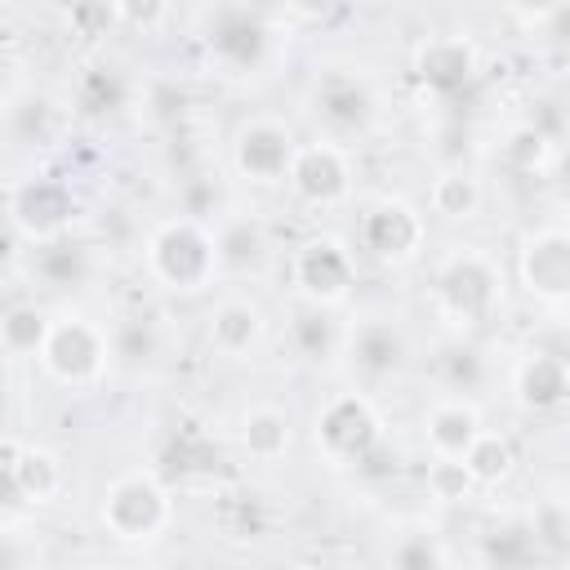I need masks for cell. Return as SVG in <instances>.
<instances>
[{
  "label": "cell",
  "instance_id": "1",
  "mask_svg": "<svg viewBox=\"0 0 570 570\" xmlns=\"http://www.w3.org/2000/svg\"><path fill=\"white\" fill-rule=\"evenodd\" d=\"M503 307V267L481 245L450 249L432 272V312L450 325V334L481 330Z\"/></svg>",
  "mask_w": 570,
  "mask_h": 570
},
{
  "label": "cell",
  "instance_id": "2",
  "mask_svg": "<svg viewBox=\"0 0 570 570\" xmlns=\"http://www.w3.org/2000/svg\"><path fill=\"white\" fill-rule=\"evenodd\" d=\"M142 267L169 294H200V289H209L214 276L223 272L214 227L205 218H196V214H174V218L156 223L147 245H142Z\"/></svg>",
  "mask_w": 570,
  "mask_h": 570
},
{
  "label": "cell",
  "instance_id": "3",
  "mask_svg": "<svg viewBox=\"0 0 570 570\" xmlns=\"http://www.w3.org/2000/svg\"><path fill=\"white\" fill-rule=\"evenodd\" d=\"M169 521H174V499L165 481L147 468L120 472L116 481H107L98 499V525L120 543H151L169 530Z\"/></svg>",
  "mask_w": 570,
  "mask_h": 570
},
{
  "label": "cell",
  "instance_id": "4",
  "mask_svg": "<svg viewBox=\"0 0 570 570\" xmlns=\"http://www.w3.org/2000/svg\"><path fill=\"white\" fill-rule=\"evenodd\" d=\"M111 356H116V343L107 338V330L94 325L89 316L71 312V316H58L53 321V330H49V338H45V347H40L36 361H40V370L53 383L80 392V387H94L107 374V361Z\"/></svg>",
  "mask_w": 570,
  "mask_h": 570
},
{
  "label": "cell",
  "instance_id": "5",
  "mask_svg": "<svg viewBox=\"0 0 570 570\" xmlns=\"http://www.w3.org/2000/svg\"><path fill=\"white\" fill-rule=\"evenodd\" d=\"M312 441L334 468H361L383 445V419L365 392H338L316 410Z\"/></svg>",
  "mask_w": 570,
  "mask_h": 570
},
{
  "label": "cell",
  "instance_id": "6",
  "mask_svg": "<svg viewBox=\"0 0 570 570\" xmlns=\"http://www.w3.org/2000/svg\"><path fill=\"white\" fill-rule=\"evenodd\" d=\"M289 281L294 289L312 303V307H334L352 294L356 285V254L347 240L321 232L298 240V249L289 254Z\"/></svg>",
  "mask_w": 570,
  "mask_h": 570
},
{
  "label": "cell",
  "instance_id": "7",
  "mask_svg": "<svg viewBox=\"0 0 570 570\" xmlns=\"http://www.w3.org/2000/svg\"><path fill=\"white\" fill-rule=\"evenodd\" d=\"M71 218H76V196L53 174H31V178L9 183V227L22 240H31V245L62 240Z\"/></svg>",
  "mask_w": 570,
  "mask_h": 570
},
{
  "label": "cell",
  "instance_id": "8",
  "mask_svg": "<svg viewBox=\"0 0 570 570\" xmlns=\"http://www.w3.org/2000/svg\"><path fill=\"white\" fill-rule=\"evenodd\" d=\"M517 285L548 307H570V227L566 223H543L521 236Z\"/></svg>",
  "mask_w": 570,
  "mask_h": 570
},
{
  "label": "cell",
  "instance_id": "9",
  "mask_svg": "<svg viewBox=\"0 0 570 570\" xmlns=\"http://www.w3.org/2000/svg\"><path fill=\"white\" fill-rule=\"evenodd\" d=\"M307 116L316 120L321 138L330 142H347L352 134H361L374 116V89L365 76L356 71H321L307 89Z\"/></svg>",
  "mask_w": 570,
  "mask_h": 570
},
{
  "label": "cell",
  "instance_id": "10",
  "mask_svg": "<svg viewBox=\"0 0 570 570\" xmlns=\"http://www.w3.org/2000/svg\"><path fill=\"white\" fill-rule=\"evenodd\" d=\"M298 147L303 142H294V134H289L285 120H276V116H249L232 134V165H236L240 178H249L258 187L289 183V169H294Z\"/></svg>",
  "mask_w": 570,
  "mask_h": 570
},
{
  "label": "cell",
  "instance_id": "11",
  "mask_svg": "<svg viewBox=\"0 0 570 570\" xmlns=\"http://www.w3.org/2000/svg\"><path fill=\"white\" fill-rule=\"evenodd\" d=\"M423 240H428V223L405 196L374 200L356 223V245L379 263H410L423 254Z\"/></svg>",
  "mask_w": 570,
  "mask_h": 570
},
{
  "label": "cell",
  "instance_id": "12",
  "mask_svg": "<svg viewBox=\"0 0 570 570\" xmlns=\"http://www.w3.org/2000/svg\"><path fill=\"white\" fill-rule=\"evenodd\" d=\"M267 18L258 9H245V4H223L214 13H205V49H209V62H218V71L227 76H245L249 67L263 62L267 53Z\"/></svg>",
  "mask_w": 570,
  "mask_h": 570
},
{
  "label": "cell",
  "instance_id": "13",
  "mask_svg": "<svg viewBox=\"0 0 570 570\" xmlns=\"http://www.w3.org/2000/svg\"><path fill=\"white\" fill-rule=\"evenodd\" d=\"M289 191L312 209H334L352 196V156L343 142L312 138L298 147L289 169Z\"/></svg>",
  "mask_w": 570,
  "mask_h": 570
},
{
  "label": "cell",
  "instance_id": "14",
  "mask_svg": "<svg viewBox=\"0 0 570 570\" xmlns=\"http://www.w3.org/2000/svg\"><path fill=\"white\" fill-rule=\"evenodd\" d=\"M62 459L45 445H22L18 436L4 441V499H9V517L18 508H45L62 494Z\"/></svg>",
  "mask_w": 570,
  "mask_h": 570
},
{
  "label": "cell",
  "instance_id": "15",
  "mask_svg": "<svg viewBox=\"0 0 570 570\" xmlns=\"http://www.w3.org/2000/svg\"><path fill=\"white\" fill-rule=\"evenodd\" d=\"M512 401L525 414H557L570 405V356L543 343L525 347L512 365Z\"/></svg>",
  "mask_w": 570,
  "mask_h": 570
},
{
  "label": "cell",
  "instance_id": "16",
  "mask_svg": "<svg viewBox=\"0 0 570 570\" xmlns=\"http://www.w3.org/2000/svg\"><path fill=\"white\" fill-rule=\"evenodd\" d=\"M481 67V53L468 36L459 31H445V36H428L419 49H414V80L432 94H459L472 85Z\"/></svg>",
  "mask_w": 570,
  "mask_h": 570
},
{
  "label": "cell",
  "instance_id": "17",
  "mask_svg": "<svg viewBox=\"0 0 570 570\" xmlns=\"http://www.w3.org/2000/svg\"><path fill=\"white\" fill-rule=\"evenodd\" d=\"M263 330H267L263 307H258L254 298H240V294L218 298V303L209 307V325H205L209 347H214L218 356H227V361H245V356L263 343Z\"/></svg>",
  "mask_w": 570,
  "mask_h": 570
},
{
  "label": "cell",
  "instance_id": "18",
  "mask_svg": "<svg viewBox=\"0 0 570 570\" xmlns=\"http://www.w3.org/2000/svg\"><path fill=\"white\" fill-rule=\"evenodd\" d=\"M485 432L481 410L463 396H441L428 414H423V441L432 450V459H463L476 436Z\"/></svg>",
  "mask_w": 570,
  "mask_h": 570
},
{
  "label": "cell",
  "instance_id": "19",
  "mask_svg": "<svg viewBox=\"0 0 570 570\" xmlns=\"http://www.w3.org/2000/svg\"><path fill=\"white\" fill-rule=\"evenodd\" d=\"M343 343H347L352 365H356L361 374H370V379L392 374V370L401 365V356H405V338H401V330H396L392 321H379V316L361 321Z\"/></svg>",
  "mask_w": 570,
  "mask_h": 570
},
{
  "label": "cell",
  "instance_id": "20",
  "mask_svg": "<svg viewBox=\"0 0 570 570\" xmlns=\"http://www.w3.org/2000/svg\"><path fill=\"white\" fill-rule=\"evenodd\" d=\"M432 374H436V383L445 387V396H463V401H468L476 387H485V379H490L485 356H481V347H476L468 334H450V338L436 347Z\"/></svg>",
  "mask_w": 570,
  "mask_h": 570
},
{
  "label": "cell",
  "instance_id": "21",
  "mask_svg": "<svg viewBox=\"0 0 570 570\" xmlns=\"http://www.w3.org/2000/svg\"><path fill=\"white\" fill-rule=\"evenodd\" d=\"M481 200H485V187H481V178H476L472 169H463V165H445V169L432 178V187H428V205H432V214L445 218V223H468V218H476V214H481Z\"/></svg>",
  "mask_w": 570,
  "mask_h": 570
},
{
  "label": "cell",
  "instance_id": "22",
  "mask_svg": "<svg viewBox=\"0 0 570 570\" xmlns=\"http://www.w3.org/2000/svg\"><path fill=\"white\" fill-rule=\"evenodd\" d=\"M240 445H245V454L258 459V463L285 459L289 445H294V423H289V414L276 410V405H249L245 419H240Z\"/></svg>",
  "mask_w": 570,
  "mask_h": 570
},
{
  "label": "cell",
  "instance_id": "23",
  "mask_svg": "<svg viewBox=\"0 0 570 570\" xmlns=\"http://www.w3.org/2000/svg\"><path fill=\"white\" fill-rule=\"evenodd\" d=\"M481 561L485 570H534L539 566V530L503 521L481 539Z\"/></svg>",
  "mask_w": 570,
  "mask_h": 570
},
{
  "label": "cell",
  "instance_id": "24",
  "mask_svg": "<svg viewBox=\"0 0 570 570\" xmlns=\"http://www.w3.org/2000/svg\"><path fill=\"white\" fill-rule=\"evenodd\" d=\"M214 240H218V263L223 267L245 272V267H258L267 258V227L258 218H249V214L223 218L214 227Z\"/></svg>",
  "mask_w": 570,
  "mask_h": 570
},
{
  "label": "cell",
  "instance_id": "25",
  "mask_svg": "<svg viewBox=\"0 0 570 570\" xmlns=\"http://www.w3.org/2000/svg\"><path fill=\"white\" fill-rule=\"evenodd\" d=\"M49 330H53V316L40 312L36 303H13L4 312V321H0V338H4L9 356H40Z\"/></svg>",
  "mask_w": 570,
  "mask_h": 570
},
{
  "label": "cell",
  "instance_id": "26",
  "mask_svg": "<svg viewBox=\"0 0 570 570\" xmlns=\"http://www.w3.org/2000/svg\"><path fill=\"white\" fill-rule=\"evenodd\" d=\"M463 463H468L476 490H490V485H499V481L512 476L517 454H512V441H508L503 432H490V428H485V432L476 436V445L463 454Z\"/></svg>",
  "mask_w": 570,
  "mask_h": 570
},
{
  "label": "cell",
  "instance_id": "27",
  "mask_svg": "<svg viewBox=\"0 0 570 570\" xmlns=\"http://www.w3.org/2000/svg\"><path fill=\"white\" fill-rule=\"evenodd\" d=\"M76 102L85 111H116L125 102V76L116 67H85L76 80Z\"/></svg>",
  "mask_w": 570,
  "mask_h": 570
},
{
  "label": "cell",
  "instance_id": "28",
  "mask_svg": "<svg viewBox=\"0 0 570 570\" xmlns=\"http://www.w3.org/2000/svg\"><path fill=\"white\" fill-rule=\"evenodd\" d=\"M85 245H76V240H49V245H36V272L49 281V285H71V281H80L85 276Z\"/></svg>",
  "mask_w": 570,
  "mask_h": 570
},
{
  "label": "cell",
  "instance_id": "29",
  "mask_svg": "<svg viewBox=\"0 0 570 570\" xmlns=\"http://www.w3.org/2000/svg\"><path fill=\"white\" fill-rule=\"evenodd\" d=\"M423 485L436 503H468L476 494V481H472L463 459H432L423 472Z\"/></svg>",
  "mask_w": 570,
  "mask_h": 570
},
{
  "label": "cell",
  "instance_id": "30",
  "mask_svg": "<svg viewBox=\"0 0 570 570\" xmlns=\"http://www.w3.org/2000/svg\"><path fill=\"white\" fill-rule=\"evenodd\" d=\"M503 156H508L521 174H534V169H543L548 160H557L552 138H548L543 129H534V125H517V129L503 138Z\"/></svg>",
  "mask_w": 570,
  "mask_h": 570
},
{
  "label": "cell",
  "instance_id": "31",
  "mask_svg": "<svg viewBox=\"0 0 570 570\" xmlns=\"http://www.w3.org/2000/svg\"><path fill=\"white\" fill-rule=\"evenodd\" d=\"M294 338H298L303 356H312V361H321V356H330V352L338 347V330H334V321L325 316V307H312V303L298 312V321H294Z\"/></svg>",
  "mask_w": 570,
  "mask_h": 570
},
{
  "label": "cell",
  "instance_id": "32",
  "mask_svg": "<svg viewBox=\"0 0 570 570\" xmlns=\"http://www.w3.org/2000/svg\"><path fill=\"white\" fill-rule=\"evenodd\" d=\"M387 566H392V570H445V552H441L436 534L414 530V534L396 539V548H392Z\"/></svg>",
  "mask_w": 570,
  "mask_h": 570
},
{
  "label": "cell",
  "instance_id": "33",
  "mask_svg": "<svg viewBox=\"0 0 570 570\" xmlns=\"http://www.w3.org/2000/svg\"><path fill=\"white\" fill-rule=\"evenodd\" d=\"M552 183H557L561 196H570V147L557 151V160H552Z\"/></svg>",
  "mask_w": 570,
  "mask_h": 570
},
{
  "label": "cell",
  "instance_id": "34",
  "mask_svg": "<svg viewBox=\"0 0 570 570\" xmlns=\"http://www.w3.org/2000/svg\"><path fill=\"white\" fill-rule=\"evenodd\" d=\"M294 570H321V566H294Z\"/></svg>",
  "mask_w": 570,
  "mask_h": 570
},
{
  "label": "cell",
  "instance_id": "35",
  "mask_svg": "<svg viewBox=\"0 0 570 570\" xmlns=\"http://www.w3.org/2000/svg\"><path fill=\"white\" fill-rule=\"evenodd\" d=\"M566 517H570V499H566Z\"/></svg>",
  "mask_w": 570,
  "mask_h": 570
}]
</instances>
